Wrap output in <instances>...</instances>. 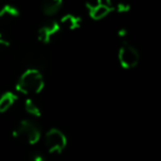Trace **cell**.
Masks as SVG:
<instances>
[{"label": "cell", "instance_id": "1", "mask_svg": "<svg viewBox=\"0 0 161 161\" xmlns=\"http://www.w3.org/2000/svg\"><path fill=\"white\" fill-rule=\"evenodd\" d=\"M16 88L23 95H36L44 88V78L40 71L36 69H29L21 74Z\"/></svg>", "mask_w": 161, "mask_h": 161}, {"label": "cell", "instance_id": "2", "mask_svg": "<svg viewBox=\"0 0 161 161\" xmlns=\"http://www.w3.org/2000/svg\"><path fill=\"white\" fill-rule=\"evenodd\" d=\"M12 136L28 145H36L41 138V129L36 123L25 119L14 128Z\"/></svg>", "mask_w": 161, "mask_h": 161}, {"label": "cell", "instance_id": "3", "mask_svg": "<svg viewBox=\"0 0 161 161\" xmlns=\"http://www.w3.org/2000/svg\"><path fill=\"white\" fill-rule=\"evenodd\" d=\"M66 136L58 128H51L45 134V147L50 153H62L63 150L66 148Z\"/></svg>", "mask_w": 161, "mask_h": 161}, {"label": "cell", "instance_id": "4", "mask_svg": "<svg viewBox=\"0 0 161 161\" xmlns=\"http://www.w3.org/2000/svg\"><path fill=\"white\" fill-rule=\"evenodd\" d=\"M139 60H140V56H139L138 50L130 45L129 43H123L118 51V61L120 66L125 69H134L138 65Z\"/></svg>", "mask_w": 161, "mask_h": 161}, {"label": "cell", "instance_id": "5", "mask_svg": "<svg viewBox=\"0 0 161 161\" xmlns=\"http://www.w3.org/2000/svg\"><path fill=\"white\" fill-rule=\"evenodd\" d=\"M61 31V27L58 25V22L56 21H50L45 25H43L42 28H40L38 32V39L39 41L43 43H49L51 41V39L54 36L58 33Z\"/></svg>", "mask_w": 161, "mask_h": 161}, {"label": "cell", "instance_id": "6", "mask_svg": "<svg viewBox=\"0 0 161 161\" xmlns=\"http://www.w3.org/2000/svg\"><path fill=\"white\" fill-rule=\"evenodd\" d=\"M58 25H60L61 28H64V29L69 30V31H74L82 25V19L77 16H74V14H65L61 19Z\"/></svg>", "mask_w": 161, "mask_h": 161}, {"label": "cell", "instance_id": "7", "mask_svg": "<svg viewBox=\"0 0 161 161\" xmlns=\"http://www.w3.org/2000/svg\"><path fill=\"white\" fill-rule=\"evenodd\" d=\"M63 0H44L42 3V11L47 16H53L61 9Z\"/></svg>", "mask_w": 161, "mask_h": 161}, {"label": "cell", "instance_id": "8", "mask_svg": "<svg viewBox=\"0 0 161 161\" xmlns=\"http://www.w3.org/2000/svg\"><path fill=\"white\" fill-rule=\"evenodd\" d=\"M112 11H114V8L103 7V6H94L91 9H88L90 17L93 20H102L105 17H107Z\"/></svg>", "mask_w": 161, "mask_h": 161}, {"label": "cell", "instance_id": "9", "mask_svg": "<svg viewBox=\"0 0 161 161\" xmlns=\"http://www.w3.org/2000/svg\"><path fill=\"white\" fill-rule=\"evenodd\" d=\"M17 99H18V96L12 92H6L5 94L1 95V97H0V113L7 112L16 103Z\"/></svg>", "mask_w": 161, "mask_h": 161}, {"label": "cell", "instance_id": "10", "mask_svg": "<svg viewBox=\"0 0 161 161\" xmlns=\"http://www.w3.org/2000/svg\"><path fill=\"white\" fill-rule=\"evenodd\" d=\"M20 16L18 8L11 5H5L0 9V18L1 19H16Z\"/></svg>", "mask_w": 161, "mask_h": 161}, {"label": "cell", "instance_id": "11", "mask_svg": "<svg viewBox=\"0 0 161 161\" xmlns=\"http://www.w3.org/2000/svg\"><path fill=\"white\" fill-rule=\"evenodd\" d=\"M25 112L28 113L29 115L34 117H40L41 116V109L39 108V106L32 101L31 98L25 99Z\"/></svg>", "mask_w": 161, "mask_h": 161}, {"label": "cell", "instance_id": "12", "mask_svg": "<svg viewBox=\"0 0 161 161\" xmlns=\"http://www.w3.org/2000/svg\"><path fill=\"white\" fill-rule=\"evenodd\" d=\"M114 10H116L118 14H126L130 10V5L126 1H119L114 7Z\"/></svg>", "mask_w": 161, "mask_h": 161}, {"label": "cell", "instance_id": "13", "mask_svg": "<svg viewBox=\"0 0 161 161\" xmlns=\"http://www.w3.org/2000/svg\"><path fill=\"white\" fill-rule=\"evenodd\" d=\"M30 161H45V158L43 154L39 153V152H34L30 158Z\"/></svg>", "mask_w": 161, "mask_h": 161}, {"label": "cell", "instance_id": "14", "mask_svg": "<svg viewBox=\"0 0 161 161\" xmlns=\"http://www.w3.org/2000/svg\"><path fill=\"white\" fill-rule=\"evenodd\" d=\"M9 41L3 36V33H0V47H9Z\"/></svg>", "mask_w": 161, "mask_h": 161}, {"label": "cell", "instance_id": "15", "mask_svg": "<svg viewBox=\"0 0 161 161\" xmlns=\"http://www.w3.org/2000/svg\"><path fill=\"white\" fill-rule=\"evenodd\" d=\"M117 34H118L119 38H126L128 36V30L126 28H121L117 31Z\"/></svg>", "mask_w": 161, "mask_h": 161}]
</instances>
